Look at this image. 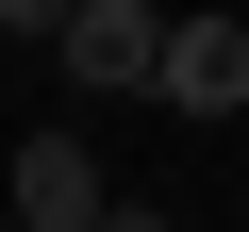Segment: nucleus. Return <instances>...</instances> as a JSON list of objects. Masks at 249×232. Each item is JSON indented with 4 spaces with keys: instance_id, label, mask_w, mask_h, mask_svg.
Here are the masks:
<instances>
[{
    "instance_id": "nucleus-1",
    "label": "nucleus",
    "mask_w": 249,
    "mask_h": 232,
    "mask_svg": "<svg viewBox=\"0 0 249 232\" xmlns=\"http://www.w3.org/2000/svg\"><path fill=\"white\" fill-rule=\"evenodd\" d=\"M166 116H249V17H166V83H150Z\"/></svg>"
},
{
    "instance_id": "nucleus-2",
    "label": "nucleus",
    "mask_w": 249,
    "mask_h": 232,
    "mask_svg": "<svg viewBox=\"0 0 249 232\" xmlns=\"http://www.w3.org/2000/svg\"><path fill=\"white\" fill-rule=\"evenodd\" d=\"M67 66L100 99H150L166 83V0H83V17H67Z\"/></svg>"
},
{
    "instance_id": "nucleus-3",
    "label": "nucleus",
    "mask_w": 249,
    "mask_h": 232,
    "mask_svg": "<svg viewBox=\"0 0 249 232\" xmlns=\"http://www.w3.org/2000/svg\"><path fill=\"white\" fill-rule=\"evenodd\" d=\"M100 215H116L100 149L83 133H17V232H100Z\"/></svg>"
},
{
    "instance_id": "nucleus-4",
    "label": "nucleus",
    "mask_w": 249,
    "mask_h": 232,
    "mask_svg": "<svg viewBox=\"0 0 249 232\" xmlns=\"http://www.w3.org/2000/svg\"><path fill=\"white\" fill-rule=\"evenodd\" d=\"M67 17H83V0H0V33H67Z\"/></svg>"
},
{
    "instance_id": "nucleus-5",
    "label": "nucleus",
    "mask_w": 249,
    "mask_h": 232,
    "mask_svg": "<svg viewBox=\"0 0 249 232\" xmlns=\"http://www.w3.org/2000/svg\"><path fill=\"white\" fill-rule=\"evenodd\" d=\"M100 232H166V215H150V199H116V215H100Z\"/></svg>"
}]
</instances>
